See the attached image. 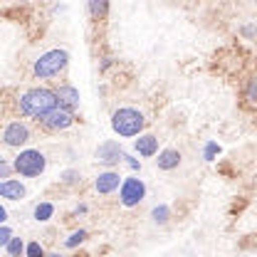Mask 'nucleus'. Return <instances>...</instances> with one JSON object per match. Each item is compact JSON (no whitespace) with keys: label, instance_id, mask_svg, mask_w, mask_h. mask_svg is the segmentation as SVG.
<instances>
[{"label":"nucleus","instance_id":"f257e3e1","mask_svg":"<svg viewBox=\"0 0 257 257\" xmlns=\"http://www.w3.org/2000/svg\"><path fill=\"white\" fill-rule=\"evenodd\" d=\"M18 106H20V111H23L25 116L42 119L45 114H50L52 109H57V96H55L52 89L37 87V89H28L25 94L20 96Z\"/></svg>","mask_w":257,"mask_h":257},{"label":"nucleus","instance_id":"f03ea898","mask_svg":"<svg viewBox=\"0 0 257 257\" xmlns=\"http://www.w3.org/2000/svg\"><path fill=\"white\" fill-rule=\"evenodd\" d=\"M111 128L124 136V139H131V136H141V131L146 128V116L134 109V106H121L111 114Z\"/></svg>","mask_w":257,"mask_h":257},{"label":"nucleus","instance_id":"7ed1b4c3","mask_svg":"<svg viewBox=\"0 0 257 257\" xmlns=\"http://www.w3.org/2000/svg\"><path fill=\"white\" fill-rule=\"evenodd\" d=\"M45 168H47V156L37 149H25L13 161V171L20 173L23 178H37L45 173Z\"/></svg>","mask_w":257,"mask_h":257},{"label":"nucleus","instance_id":"20e7f679","mask_svg":"<svg viewBox=\"0 0 257 257\" xmlns=\"http://www.w3.org/2000/svg\"><path fill=\"white\" fill-rule=\"evenodd\" d=\"M67 62H69V55L64 50H50V52H45V55L37 57L32 72H35L37 79H50V77H57L67 67Z\"/></svg>","mask_w":257,"mask_h":257},{"label":"nucleus","instance_id":"39448f33","mask_svg":"<svg viewBox=\"0 0 257 257\" xmlns=\"http://www.w3.org/2000/svg\"><path fill=\"white\" fill-rule=\"evenodd\" d=\"M144 198H146V183H144L141 178H136V176L124 178V183H121V188H119L121 205H124V208H134V205H139Z\"/></svg>","mask_w":257,"mask_h":257},{"label":"nucleus","instance_id":"423d86ee","mask_svg":"<svg viewBox=\"0 0 257 257\" xmlns=\"http://www.w3.org/2000/svg\"><path fill=\"white\" fill-rule=\"evenodd\" d=\"M94 159H96V163L111 168V166H116L119 161H124V149H121L119 141H104V144L96 146Z\"/></svg>","mask_w":257,"mask_h":257},{"label":"nucleus","instance_id":"0eeeda50","mask_svg":"<svg viewBox=\"0 0 257 257\" xmlns=\"http://www.w3.org/2000/svg\"><path fill=\"white\" fill-rule=\"evenodd\" d=\"M28 141H30V128H28V124H23V121H13L3 131V144L10 146V149H20Z\"/></svg>","mask_w":257,"mask_h":257},{"label":"nucleus","instance_id":"6e6552de","mask_svg":"<svg viewBox=\"0 0 257 257\" xmlns=\"http://www.w3.org/2000/svg\"><path fill=\"white\" fill-rule=\"evenodd\" d=\"M42 126L45 128H50V131H64V128H69L72 124H74V116L69 114V111H64V109H52L50 114H45L42 119Z\"/></svg>","mask_w":257,"mask_h":257},{"label":"nucleus","instance_id":"1a4fd4ad","mask_svg":"<svg viewBox=\"0 0 257 257\" xmlns=\"http://www.w3.org/2000/svg\"><path fill=\"white\" fill-rule=\"evenodd\" d=\"M121 183H124V178L116 173V171H104V173H99L94 181V188L99 195H111L114 191H119L121 188Z\"/></svg>","mask_w":257,"mask_h":257},{"label":"nucleus","instance_id":"9d476101","mask_svg":"<svg viewBox=\"0 0 257 257\" xmlns=\"http://www.w3.org/2000/svg\"><path fill=\"white\" fill-rule=\"evenodd\" d=\"M55 96H57V106L64 109V111H69V114L79 106V92L72 84H62L60 89H55Z\"/></svg>","mask_w":257,"mask_h":257},{"label":"nucleus","instance_id":"9b49d317","mask_svg":"<svg viewBox=\"0 0 257 257\" xmlns=\"http://www.w3.org/2000/svg\"><path fill=\"white\" fill-rule=\"evenodd\" d=\"M134 149L139 151V156L151 159V156L159 154V139H156L154 134H141V136L134 141Z\"/></svg>","mask_w":257,"mask_h":257},{"label":"nucleus","instance_id":"f8f14e48","mask_svg":"<svg viewBox=\"0 0 257 257\" xmlns=\"http://www.w3.org/2000/svg\"><path fill=\"white\" fill-rule=\"evenodd\" d=\"M25 195H28V191H25V186L18 178L0 181V198H5V200H23Z\"/></svg>","mask_w":257,"mask_h":257},{"label":"nucleus","instance_id":"ddd939ff","mask_svg":"<svg viewBox=\"0 0 257 257\" xmlns=\"http://www.w3.org/2000/svg\"><path fill=\"white\" fill-rule=\"evenodd\" d=\"M161 171H173V168H178V163H181V151L178 149H163L159 154V159H156Z\"/></svg>","mask_w":257,"mask_h":257},{"label":"nucleus","instance_id":"4468645a","mask_svg":"<svg viewBox=\"0 0 257 257\" xmlns=\"http://www.w3.org/2000/svg\"><path fill=\"white\" fill-rule=\"evenodd\" d=\"M32 215H35L37 223H47V220L55 215V205H52V203H37L35 210H32Z\"/></svg>","mask_w":257,"mask_h":257},{"label":"nucleus","instance_id":"2eb2a0df","mask_svg":"<svg viewBox=\"0 0 257 257\" xmlns=\"http://www.w3.org/2000/svg\"><path fill=\"white\" fill-rule=\"evenodd\" d=\"M168 218H171V208H168V205H156V208L151 210V220L156 225L168 223Z\"/></svg>","mask_w":257,"mask_h":257},{"label":"nucleus","instance_id":"dca6fc26","mask_svg":"<svg viewBox=\"0 0 257 257\" xmlns=\"http://www.w3.org/2000/svg\"><path fill=\"white\" fill-rule=\"evenodd\" d=\"M5 250H8V255L10 257H20L23 252H25V242H23L20 237H13V240H10V245H8Z\"/></svg>","mask_w":257,"mask_h":257},{"label":"nucleus","instance_id":"f3484780","mask_svg":"<svg viewBox=\"0 0 257 257\" xmlns=\"http://www.w3.org/2000/svg\"><path fill=\"white\" fill-rule=\"evenodd\" d=\"M84 240H87V230H77V232H72V235L64 240V245H67V247H77V245L84 242Z\"/></svg>","mask_w":257,"mask_h":257},{"label":"nucleus","instance_id":"a211bd4d","mask_svg":"<svg viewBox=\"0 0 257 257\" xmlns=\"http://www.w3.org/2000/svg\"><path fill=\"white\" fill-rule=\"evenodd\" d=\"M106 10H109V3H104V0H101V3H96V0H92V3H89V13H92L94 18L104 15Z\"/></svg>","mask_w":257,"mask_h":257},{"label":"nucleus","instance_id":"6ab92c4d","mask_svg":"<svg viewBox=\"0 0 257 257\" xmlns=\"http://www.w3.org/2000/svg\"><path fill=\"white\" fill-rule=\"evenodd\" d=\"M25 255L28 257H45V250H42L40 242H30V245L25 247Z\"/></svg>","mask_w":257,"mask_h":257},{"label":"nucleus","instance_id":"aec40b11","mask_svg":"<svg viewBox=\"0 0 257 257\" xmlns=\"http://www.w3.org/2000/svg\"><path fill=\"white\" fill-rule=\"evenodd\" d=\"M10 240H13V230L5 227V225H0V247H8Z\"/></svg>","mask_w":257,"mask_h":257},{"label":"nucleus","instance_id":"412c9836","mask_svg":"<svg viewBox=\"0 0 257 257\" xmlns=\"http://www.w3.org/2000/svg\"><path fill=\"white\" fill-rule=\"evenodd\" d=\"M10 173H13V163H8V161L0 159V178H3V181H8V178H10Z\"/></svg>","mask_w":257,"mask_h":257},{"label":"nucleus","instance_id":"4be33fe9","mask_svg":"<svg viewBox=\"0 0 257 257\" xmlns=\"http://www.w3.org/2000/svg\"><path fill=\"white\" fill-rule=\"evenodd\" d=\"M79 181V173L77 171H64L62 173V183H67V186H72V183H77Z\"/></svg>","mask_w":257,"mask_h":257},{"label":"nucleus","instance_id":"5701e85b","mask_svg":"<svg viewBox=\"0 0 257 257\" xmlns=\"http://www.w3.org/2000/svg\"><path fill=\"white\" fill-rule=\"evenodd\" d=\"M215 154H220V146H218V144H208V146H205V161H213Z\"/></svg>","mask_w":257,"mask_h":257},{"label":"nucleus","instance_id":"b1692460","mask_svg":"<svg viewBox=\"0 0 257 257\" xmlns=\"http://www.w3.org/2000/svg\"><path fill=\"white\" fill-rule=\"evenodd\" d=\"M247 99L257 101V74L250 79V84H247Z\"/></svg>","mask_w":257,"mask_h":257},{"label":"nucleus","instance_id":"393cba45","mask_svg":"<svg viewBox=\"0 0 257 257\" xmlns=\"http://www.w3.org/2000/svg\"><path fill=\"white\" fill-rule=\"evenodd\" d=\"M124 161H126V163H128V166H131V168H134V171H139V168H141V163H139V161H136V159H131L128 154H124Z\"/></svg>","mask_w":257,"mask_h":257},{"label":"nucleus","instance_id":"a878e982","mask_svg":"<svg viewBox=\"0 0 257 257\" xmlns=\"http://www.w3.org/2000/svg\"><path fill=\"white\" fill-rule=\"evenodd\" d=\"M5 220H8V210H5V208L0 205V225L5 223Z\"/></svg>","mask_w":257,"mask_h":257},{"label":"nucleus","instance_id":"bb28decb","mask_svg":"<svg viewBox=\"0 0 257 257\" xmlns=\"http://www.w3.org/2000/svg\"><path fill=\"white\" fill-rule=\"evenodd\" d=\"M242 32H245L247 37H252V35H255V28H242Z\"/></svg>","mask_w":257,"mask_h":257},{"label":"nucleus","instance_id":"cd10ccee","mask_svg":"<svg viewBox=\"0 0 257 257\" xmlns=\"http://www.w3.org/2000/svg\"><path fill=\"white\" fill-rule=\"evenodd\" d=\"M47 257H60V255H47Z\"/></svg>","mask_w":257,"mask_h":257}]
</instances>
